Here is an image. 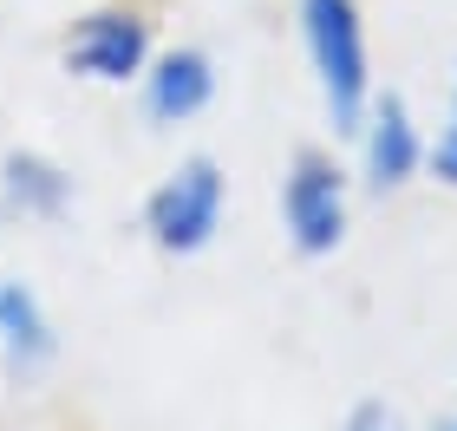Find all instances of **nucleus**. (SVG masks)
<instances>
[{"label": "nucleus", "instance_id": "obj_8", "mask_svg": "<svg viewBox=\"0 0 457 431\" xmlns=\"http://www.w3.org/2000/svg\"><path fill=\"white\" fill-rule=\"evenodd\" d=\"M0 346H7V360L20 366V373L53 360V327H46L39 301L20 281H0Z\"/></svg>", "mask_w": 457, "mask_h": 431}, {"label": "nucleus", "instance_id": "obj_6", "mask_svg": "<svg viewBox=\"0 0 457 431\" xmlns=\"http://www.w3.org/2000/svg\"><path fill=\"white\" fill-rule=\"evenodd\" d=\"M425 144H419V125H411L405 98H379L372 105V125H366V177L372 190H392V183H405L419 170Z\"/></svg>", "mask_w": 457, "mask_h": 431}, {"label": "nucleus", "instance_id": "obj_5", "mask_svg": "<svg viewBox=\"0 0 457 431\" xmlns=\"http://www.w3.org/2000/svg\"><path fill=\"white\" fill-rule=\"evenodd\" d=\"M210 98H216V66H210V53H196V46L163 53L157 66L144 72V105H151L157 125H183V118H196Z\"/></svg>", "mask_w": 457, "mask_h": 431}, {"label": "nucleus", "instance_id": "obj_11", "mask_svg": "<svg viewBox=\"0 0 457 431\" xmlns=\"http://www.w3.org/2000/svg\"><path fill=\"white\" fill-rule=\"evenodd\" d=\"M445 431H457V419H451V425H445Z\"/></svg>", "mask_w": 457, "mask_h": 431}, {"label": "nucleus", "instance_id": "obj_3", "mask_svg": "<svg viewBox=\"0 0 457 431\" xmlns=\"http://www.w3.org/2000/svg\"><path fill=\"white\" fill-rule=\"evenodd\" d=\"M281 222L301 255H334L346 236V177L320 151H301L281 183Z\"/></svg>", "mask_w": 457, "mask_h": 431}, {"label": "nucleus", "instance_id": "obj_1", "mask_svg": "<svg viewBox=\"0 0 457 431\" xmlns=\"http://www.w3.org/2000/svg\"><path fill=\"white\" fill-rule=\"evenodd\" d=\"M301 39L320 72L327 112L340 131H360L366 92H372V59H366V20L353 0H301Z\"/></svg>", "mask_w": 457, "mask_h": 431}, {"label": "nucleus", "instance_id": "obj_2", "mask_svg": "<svg viewBox=\"0 0 457 431\" xmlns=\"http://www.w3.org/2000/svg\"><path fill=\"white\" fill-rule=\"evenodd\" d=\"M144 229L163 255H196L210 249V236L222 229V170L210 157L177 163V177H163L151 203H144Z\"/></svg>", "mask_w": 457, "mask_h": 431}, {"label": "nucleus", "instance_id": "obj_7", "mask_svg": "<svg viewBox=\"0 0 457 431\" xmlns=\"http://www.w3.org/2000/svg\"><path fill=\"white\" fill-rule=\"evenodd\" d=\"M0 190H7V203L20 216H59L72 203V177L59 170V163L33 157V151H13L0 163Z\"/></svg>", "mask_w": 457, "mask_h": 431}, {"label": "nucleus", "instance_id": "obj_9", "mask_svg": "<svg viewBox=\"0 0 457 431\" xmlns=\"http://www.w3.org/2000/svg\"><path fill=\"white\" fill-rule=\"evenodd\" d=\"M346 431H405V425L392 419L386 405H372V399H366V405H353V419H346Z\"/></svg>", "mask_w": 457, "mask_h": 431}, {"label": "nucleus", "instance_id": "obj_10", "mask_svg": "<svg viewBox=\"0 0 457 431\" xmlns=\"http://www.w3.org/2000/svg\"><path fill=\"white\" fill-rule=\"evenodd\" d=\"M431 170H438V183H451V190H457V125L438 137V151H431Z\"/></svg>", "mask_w": 457, "mask_h": 431}, {"label": "nucleus", "instance_id": "obj_4", "mask_svg": "<svg viewBox=\"0 0 457 431\" xmlns=\"http://www.w3.org/2000/svg\"><path fill=\"white\" fill-rule=\"evenodd\" d=\"M144 59H151V33H144V20L124 13V7L86 13L72 27V39H66V66L79 79H98V86H124V79H137Z\"/></svg>", "mask_w": 457, "mask_h": 431}]
</instances>
